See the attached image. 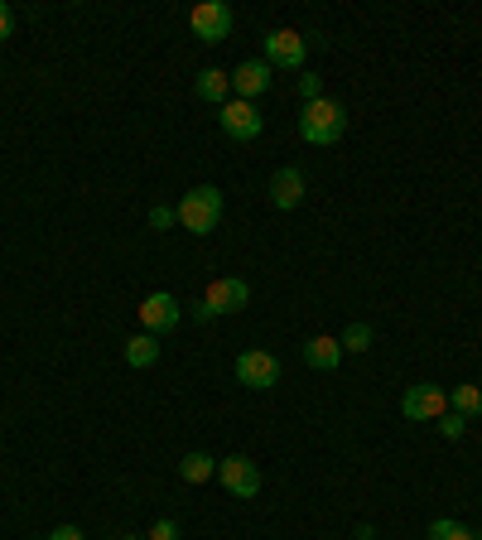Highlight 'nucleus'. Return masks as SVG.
I'll use <instances>...</instances> for the list:
<instances>
[{"label": "nucleus", "instance_id": "17", "mask_svg": "<svg viewBox=\"0 0 482 540\" xmlns=\"http://www.w3.org/2000/svg\"><path fill=\"white\" fill-rule=\"evenodd\" d=\"M449 405H454L463 420H473V415H482V391L473 386V381H468V386H458L454 396H449Z\"/></svg>", "mask_w": 482, "mask_h": 540}, {"label": "nucleus", "instance_id": "28", "mask_svg": "<svg viewBox=\"0 0 482 540\" xmlns=\"http://www.w3.org/2000/svg\"><path fill=\"white\" fill-rule=\"evenodd\" d=\"M478 540H482V536H478Z\"/></svg>", "mask_w": 482, "mask_h": 540}, {"label": "nucleus", "instance_id": "1", "mask_svg": "<svg viewBox=\"0 0 482 540\" xmlns=\"http://www.w3.org/2000/svg\"><path fill=\"white\" fill-rule=\"evenodd\" d=\"M348 131V107L333 102V97H319V102H304L299 111V140L304 145H338Z\"/></svg>", "mask_w": 482, "mask_h": 540}, {"label": "nucleus", "instance_id": "25", "mask_svg": "<svg viewBox=\"0 0 482 540\" xmlns=\"http://www.w3.org/2000/svg\"><path fill=\"white\" fill-rule=\"evenodd\" d=\"M15 34V15H10V5H0V39H10Z\"/></svg>", "mask_w": 482, "mask_h": 540}, {"label": "nucleus", "instance_id": "6", "mask_svg": "<svg viewBox=\"0 0 482 540\" xmlns=\"http://www.w3.org/2000/svg\"><path fill=\"white\" fill-rule=\"evenodd\" d=\"M237 381L241 386H251V391H270V386H280V362L270 357V352L251 348L237 357Z\"/></svg>", "mask_w": 482, "mask_h": 540}, {"label": "nucleus", "instance_id": "15", "mask_svg": "<svg viewBox=\"0 0 482 540\" xmlns=\"http://www.w3.org/2000/svg\"><path fill=\"white\" fill-rule=\"evenodd\" d=\"M155 362H160V338H155V333H140V338L126 343V367L145 372V367H155Z\"/></svg>", "mask_w": 482, "mask_h": 540}, {"label": "nucleus", "instance_id": "27", "mask_svg": "<svg viewBox=\"0 0 482 540\" xmlns=\"http://www.w3.org/2000/svg\"><path fill=\"white\" fill-rule=\"evenodd\" d=\"M121 540H145V536H121Z\"/></svg>", "mask_w": 482, "mask_h": 540}, {"label": "nucleus", "instance_id": "18", "mask_svg": "<svg viewBox=\"0 0 482 540\" xmlns=\"http://www.w3.org/2000/svg\"><path fill=\"white\" fill-rule=\"evenodd\" d=\"M429 540H478L463 521H449V516H439V521H429Z\"/></svg>", "mask_w": 482, "mask_h": 540}, {"label": "nucleus", "instance_id": "12", "mask_svg": "<svg viewBox=\"0 0 482 540\" xmlns=\"http://www.w3.org/2000/svg\"><path fill=\"white\" fill-rule=\"evenodd\" d=\"M270 203H275L280 213H290V208L304 203V174H299L295 164H285V169L270 174Z\"/></svg>", "mask_w": 482, "mask_h": 540}, {"label": "nucleus", "instance_id": "19", "mask_svg": "<svg viewBox=\"0 0 482 540\" xmlns=\"http://www.w3.org/2000/svg\"><path fill=\"white\" fill-rule=\"evenodd\" d=\"M372 324H348V333H343V338H338V343H343V352H367L372 348Z\"/></svg>", "mask_w": 482, "mask_h": 540}, {"label": "nucleus", "instance_id": "26", "mask_svg": "<svg viewBox=\"0 0 482 540\" xmlns=\"http://www.w3.org/2000/svg\"><path fill=\"white\" fill-rule=\"evenodd\" d=\"M193 319H198V324H213L217 314H213V309H208V304H203V299H198V304H193Z\"/></svg>", "mask_w": 482, "mask_h": 540}, {"label": "nucleus", "instance_id": "13", "mask_svg": "<svg viewBox=\"0 0 482 540\" xmlns=\"http://www.w3.org/2000/svg\"><path fill=\"white\" fill-rule=\"evenodd\" d=\"M304 362H309L314 372H333V367L343 362V343H338V338H328V333H319V338H309V343H304Z\"/></svg>", "mask_w": 482, "mask_h": 540}, {"label": "nucleus", "instance_id": "22", "mask_svg": "<svg viewBox=\"0 0 482 540\" xmlns=\"http://www.w3.org/2000/svg\"><path fill=\"white\" fill-rule=\"evenodd\" d=\"M299 97H304V102H319V97H323V78H319V73H304V78H299Z\"/></svg>", "mask_w": 482, "mask_h": 540}, {"label": "nucleus", "instance_id": "24", "mask_svg": "<svg viewBox=\"0 0 482 540\" xmlns=\"http://www.w3.org/2000/svg\"><path fill=\"white\" fill-rule=\"evenodd\" d=\"M49 540H87L78 531V526H54V531H49Z\"/></svg>", "mask_w": 482, "mask_h": 540}, {"label": "nucleus", "instance_id": "23", "mask_svg": "<svg viewBox=\"0 0 482 540\" xmlns=\"http://www.w3.org/2000/svg\"><path fill=\"white\" fill-rule=\"evenodd\" d=\"M145 540H179V521H169V516H160L155 526H150V536Z\"/></svg>", "mask_w": 482, "mask_h": 540}, {"label": "nucleus", "instance_id": "2", "mask_svg": "<svg viewBox=\"0 0 482 540\" xmlns=\"http://www.w3.org/2000/svg\"><path fill=\"white\" fill-rule=\"evenodd\" d=\"M217 222H222V193L213 184H198L179 198V227L193 232V237H208Z\"/></svg>", "mask_w": 482, "mask_h": 540}, {"label": "nucleus", "instance_id": "4", "mask_svg": "<svg viewBox=\"0 0 482 540\" xmlns=\"http://www.w3.org/2000/svg\"><path fill=\"white\" fill-rule=\"evenodd\" d=\"M140 324H145V333H169V328H179V319H184V309H179V299L169 295V290H155V295L140 299Z\"/></svg>", "mask_w": 482, "mask_h": 540}, {"label": "nucleus", "instance_id": "21", "mask_svg": "<svg viewBox=\"0 0 482 540\" xmlns=\"http://www.w3.org/2000/svg\"><path fill=\"white\" fill-rule=\"evenodd\" d=\"M174 222H179V208H169V203H160V208H150V227H155V232H169Z\"/></svg>", "mask_w": 482, "mask_h": 540}, {"label": "nucleus", "instance_id": "5", "mask_svg": "<svg viewBox=\"0 0 482 540\" xmlns=\"http://www.w3.org/2000/svg\"><path fill=\"white\" fill-rule=\"evenodd\" d=\"M203 304L213 309L217 319H222V314H237V309L251 304V285H246L241 275H217L213 285L203 290Z\"/></svg>", "mask_w": 482, "mask_h": 540}, {"label": "nucleus", "instance_id": "10", "mask_svg": "<svg viewBox=\"0 0 482 540\" xmlns=\"http://www.w3.org/2000/svg\"><path fill=\"white\" fill-rule=\"evenodd\" d=\"M217 121H222V131L232 135V140H256V135H261V126H266V121H261V111L251 107V102H241V97H232V102L222 107V116H217Z\"/></svg>", "mask_w": 482, "mask_h": 540}, {"label": "nucleus", "instance_id": "7", "mask_svg": "<svg viewBox=\"0 0 482 540\" xmlns=\"http://www.w3.org/2000/svg\"><path fill=\"white\" fill-rule=\"evenodd\" d=\"M217 478H222V487H227L232 497H241V502H251V497L261 492V473H256V463L241 459V454L217 459Z\"/></svg>", "mask_w": 482, "mask_h": 540}, {"label": "nucleus", "instance_id": "8", "mask_svg": "<svg viewBox=\"0 0 482 540\" xmlns=\"http://www.w3.org/2000/svg\"><path fill=\"white\" fill-rule=\"evenodd\" d=\"M304 54H309V44H304V34H295V29H270L266 34L270 68H304Z\"/></svg>", "mask_w": 482, "mask_h": 540}, {"label": "nucleus", "instance_id": "20", "mask_svg": "<svg viewBox=\"0 0 482 540\" xmlns=\"http://www.w3.org/2000/svg\"><path fill=\"white\" fill-rule=\"evenodd\" d=\"M434 425H439V434H444V439H463V430H468V420H463L458 410H444Z\"/></svg>", "mask_w": 482, "mask_h": 540}, {"label": "nucleus", "instance_id": "14", "mask_svg": "<svg viewBox=\"0 0 482 540\" xmlns=\"http://www.w3.org/2000/svg\"><path fill=\"white\" fill-rule=\"evenodd\" d=\"M193 92H198L203 102L227 107V102H232V97H227V92H232V73H222V68H203V73H198V82H193Z\"/></svg>", "mask_w": 482, "mask_h": 540}, {"label": "nucleus", "instance_id": "3", "mask_svg": "<svg viewBox=\"0 0 482 540\" xmlns=\"http://www.w3.org/2000/svg\"><path fill=\"white\" fill-rule=\"evenodd\" d=\"M188 25H193V34H198L203 44H222V39H232L237 15H232V5H222V0H203V5H193Z\"/></svg>", "mask_w": 482, "mask_h": 540}, {"label": "nucleus", "instance_id": "16", "mask_svg": "<svg viewBox=\"0 0 482 540\" xmlns=\"http://www.w3.org/2000/svg\"><path fill=\"white\" fill-rule=\"evenodd\" d=\"M213 473H217V459L213 454H203V449H193V454L179 459V478H184V483H208Z\"/></svg>", "mask_w": 482, "mask_h": 540}, {"label": "nucleus", "instance_id": "11", "mask_svg": "<svg viewBox=\"0 0 482 540\" xmlns=\"http://www.w3.org/2000/svg\"><path fill=\"white\" fill-rule=\"evenodd\" d=\"M270 68L266 58H246V63H237V73H232V92H237L241 102H251V97H261L270 87Z\"/></svg>", "mask_w": 482, "mask_h": 540}, {"label": "nucleus", "instance_id": "9", "mask_svg": "<svg viewBox=\"0 0 482 540\" xmlns=\"http://www.w3.org/2000/svg\"><path fill=\"white\" fill-rule=\"evenodd\" d=\"M449 410V396L439 386H410L401 396V415L405 420H439Z\"/></svg>", "mask_w": 482, "mask_h": 540}]
</instances>
